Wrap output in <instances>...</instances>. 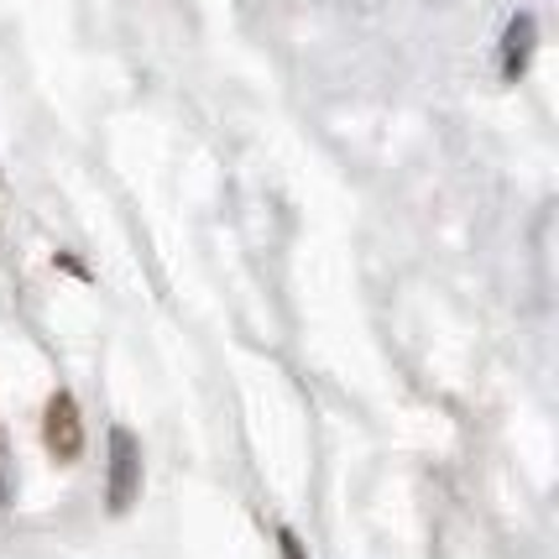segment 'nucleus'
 Instances as JSON below:
<instances>
[{"mask_svg": "<svg viewBox=\"0 0 559 559\" xmlns=\"http://www.w3.org/2000/svg\"><path fill=\"white\" fill-rule=\"evenodd\" d=\"M43 444L58 465H73L84 455V418H79V403L73 392H52L48 408H43Z\"/></svg>", "mask_w": 559, "mask_h": 559, "instance_id": "2", "label": "nucleus"}, {"mask_svg": "<svg viewBox=\"0 0 559 559\" xmlns=\"http://www.w3.org/2000/svg\"><path fill=\"white\" fill-rule=\"evenodd\" d=\"M142 497V444L131 429H110V481H105V502L116 518L136 508Z\"/></svg>", "mask_w": 559, "mask_h": 559, "instance_id": "1", "label": "nucleus"}, {"mask_svg": "<svg viewBox=\"0 0 559 559\" xmlns=\"http://www.w3.org/2000/svg\"><path fill=\"white\" fill-rule=\"evenodd\" d=\"M277 544H283V559H309V555H304V544H298V534H293V528H277Z\"/></svg>", "mask_w": 559, "mask_h": 559, "instance_id": "4", "label": "nucleus"}, {"mask_svg": "<svg viewBox=\"0 0 559 559\" xmlns=\"http://www.w3.org/2000/svg\"><path fill=\"white\" fill-rule=\"evenodd\" d=\"M534 37H538L534 16H512L508 37H502V73H508V79H523V73H528V58H534Z\"/></svg>", "mask_w": 559, "mask_h": 559, "instance_id": "3", "label": "nucleus"}]
</instances>
